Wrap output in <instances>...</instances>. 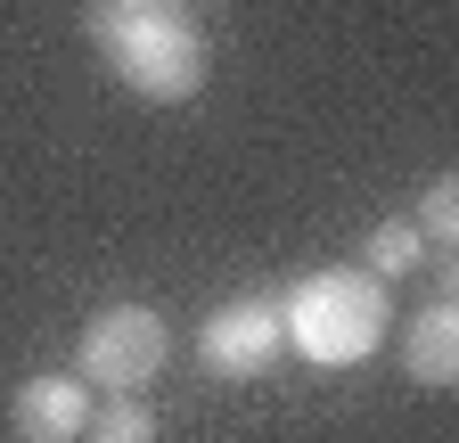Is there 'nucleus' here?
<instances>
[{"instance_id":"obj_2","label":"nucleus","mask_w":459,"mask_h":443,"mask_svg":"<svg viewBox=\"0 0 459 443\" xmlns=\"http://www.w3.org/2000/svg\"><path fill=\"white\" fill-rule=\"evenodd\" d=\"M99 49H107L115 83H132L156 107L197 99L205 74H213V49H205V33L181 9H107L99 17Z\"/></svg>"},{"instance_id":"obj_4","label":"nucleus","mask_w":459,"mask_h":443,"mask_svg":"<svg viewBox=\"0 0 459 443\" xmlns=\"http://www.w3.org/2000/svg\"><path fill=\"white\" fill-rule=\"evenodd\" d=\"M279 353V304L271 296H230L221 312H205L197 328V361L213 378H263Z\"/></svg>"},{"instance_id":"obj_5","label":"nucleus","mask_w":459,"mask_h":443,"mask_svg":"<svg viewBox=\"0 0 459 443\" xmlns=\"http://www.w3.org/2000/svg\"><path fill=\"white\" fill-rule=\"evenodd\" d=\"M9 427H17V443H82V427H91V386L66 378V369L25 378L17 395H9Z\"/></svg>"},{"instance_id":"obj_7","label":"nucleus","mask_w":459,"mask_h":443,"mask_svg":"<svg viewBox=\"0 0 459 443\" xmlns=\"http://www.w3.org/2000/svg\"><path fill=\"white\" fill-rule=\"evenodd\" d=\"M427 263V239L411 230V222H377L369 230V280H402V271Z\"/></svg>"},{"instance_id":"obj_10","label":"nucleus","mask_w":459,"mask_h":443,"mask_svg":"<svg viewBox=\"0 0 459 443\" xmlns=\"http://www.w3.org/2000/svg\"><path fill=\"white\" fill-rule=\"evenodd\" d=\"M107 9H164V0H107Z\"/></svg>"},{"instance_id":"obj_3","label":"nucleus","mask_w":459,"mask_h":443,"mask_svg":"<svg viewBox=\"0 0 459 443\" xmlns=\"http://www.w3.org/2000/svg\"><path fill=\"white\" fill-rule=\"evenodd\" d=\"M164 353H172L164 312H148V304H107L82 328V345H74V378L82 386H107V395H140V386L164 369Z\"/></svg>"},{"instance_id":"obj_6","label":"nucleus","mask_w":459,"mask_h":443,"mask_svg":"<svg viewBox=\"0 0 459 443\" xmlns=\"http://www.w3.org/2000/svg\"><path fill=\"white\" fill-rule=\"evenodd\" d=\"M402 369H411L427 395L459 386V304H451V296H435V304L411 320V337H402Z\"/></svg>"},{"instance_id":"obj_1","label":"nucleus","mask_w":459,"mask_h":443,"mask_svg":"<svg viewBox=\"0 0 459 443\" xmlns=\"http://www.w3.org/2000/svg\"><path fill=\"white\" fill-rule=\"evenodd\" d=\"M279 337L296 345L304 361L320 369H353L385 345V280H369V271H312V280H296V296L279 304Z\"/></svg>"},{"instance_id":"obj_8","label":"nucleus","mask_w":459,"mask_h":443,"mask_svg":"<svg viewBox=\"0 0 459 443\" xmlns=\"http://www.w3.org/2000/svg\"><path fill=\"white\" fill-rule=\"evenodd\" d=\"M82 435H91V443H156V419H148L140 395H107V411H91Z\"/></svg>"},{"instance_id":"obj_9","label":"nucleus","mask_w":459,"mask_h":443,"mask_svg":"<svg viewBox=\"0 0 459 443\" xmlns=\"http://www.w3.org/2000/svg\"><path fill=\"white\" fill-rule=\"evenodd\" d=\"M419 239H435V247L459 239V181H451V173L427 181V197H419Z\"/></svg>"}]
</instances>
